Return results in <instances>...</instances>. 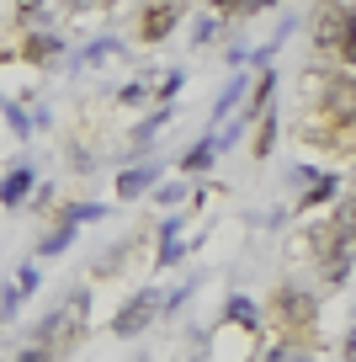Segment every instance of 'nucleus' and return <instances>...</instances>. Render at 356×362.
<instances>
[{"instance_id":"obj_1","label":"nucleus","mask_w":356,"mask_h":362,"mask_svg":"<svg viewBox=\"0 0 356 362\" xmlns=\"http://www.w3.org/2000/svg\"><path fill=\"white\" fill-rule=\"evenodd\" d=\"M85 315H90V288H75L69 304L48 309V315L32 325V341H37V346H48V351H69L80 336H85Z\"/></svg>"},{"instance_id":"obj_2","label":"nucleus","mask_w":356,"mask_h":362,"mask_svg":"<svg viewBox=\"0 0 356 362\" xmlns=\"http://www.w3.org/2000/svg\"><path fill=\"white\" fill-rule=\"evenodd\" d=\"M351 22H356V11L345 0H319V11H314V48L319 54H340Z\"/></svg>"},{"instance_id":"obj_3","label":"nucleus","mask_w":356,"mask_h":362,"mask_svg":"<svg viewBox=\"0 0 356 362\" xmlns=\"http://www.w3.org/2000/svg\"><path fill=\"white\" fill-rule=\"evenodd\" d=\"M309 245H314V261H319V277H324V283H340L345 272H351V256H356V250L345 245V240L335 235L330 224H319V229H314V235H309Z\"/></svg>"},{"instance_id":"obj_4","label":"nucleus","mask_w":356,"mask_h":362,"mask_svg":"<svg viewBox=\"0 0 356 362\" xmlns=\"http://www.w3.org/2000/svg\"><path fill=\"white\" fill-rule=\"evenodd\" d=\"M271 309H277V325L282 330H309L314 320H319V298L309 293V288H277V298H271Z\"/></svg>"},{"instance_id":"obj_5","label":"nucleus","mask_w":356,"mask_h":362,"mask_svg":"<svg viewBox=\"0 0 356 362\" xmlns=\"http://www.w3.org/2000/svg\"><path fill=\"white\" fill-rule=\"evenodd\" d=\"M155 315H160V293H155V288H138V293L128 298V304L117 309V315H112V336H123V341L144 336Z\"/></svg>"},{"instance_id":"obj_6","label":"nucleus","mask_w":356,"mask_h":362,"mask_svg":"<svg viewBox=\"0 0 356 362\" xmlns=\"http://www.w3.org/2000/svg\"><path fill=\"white\" fill-rule=\"evenodd\" d=\"M319 107L335 117V123L356 128V80H351V75H330V80L319 86Z\"/></svg>"},{"instance_id":"obj_7","label":"nucleus","mask_w":356,"mask_h":362,"mask_svg":"<svg viewBox=\"0 0 356 362\" xmlns=\"http://www.w3.org/2000/svg\"><path fill=\"white\" fill-rule=\"evenodd\" d=\"M176 22H181V0H149V6H144V37H149V43L170 37Z\"/></svg>"},{"instance_id":"obj_8","label":"nucleus","mask_w":356,"mask_h":362,"mask_svg":"<svg viewBox=\"0 0 356 362\" xmlns=\"http://www.w3.org/2000/svg\"><path fill=\"white\" fill-rule=\"evenodd\" d=\"M32 181H37V170H32V165L6 170V176H0V208H22V203H27V192H32Z\"/></svg>"},{"instance_id":"obj_9","label":"nucleus","mask_w":356,"mask_h":362,"mask_svg":"<svg viewBox=\"0 0 356 362\" xmlns=\"http://www.w3.org/2000/svg\"><path fill=\"white\" fill-rule=\"evenodd\" d=\"M155 181H160V165H155V160H149V165H134V170H123V176H117V197H123V203H134V197H144Z\"/></svg>"},{"instance_id":"obj_10","label":"nucleus","mask_w":356,"mask_h":362,"mask_svg":"<svg viewBox=\"0 0 356 362\" xmlns=\"http://www.w3.org/2000/svg\"><path fill=\"white\" fill-rule=\"evenodd\" d=\"M213 155H218V134H213V139H197V144L181 155V170H186V176H191V170H208Z\"/></svg>"},{"instance_id":"obj_11","label":"nucleus","mask_w":356,"mask_h":362,"mask_svg":"<svg viewBox=\"0 0 356 362\" xmlns=\"http://www.w3.org/2000/svg\"><path fill=\"white\" fill-rule=\"evenodd\" d=\"M229 320H234L239 330H261V309L250 304L245 293H234V298H229Z\"/></svg>"},{"instance_id":"obj_12","label":"nucleus","mask_w":356,"mask_h":362,"mask_svg":"<svg viewBox=\"0 0 356 362\" xmlns=\"http://www.w3.org/2000/svg\"><path fill=\"white\" fill-rule=\"evenodd\" d=\"M256 123H261V128H256V160H266L271 149H277V112L266 107V112H261Z\"/></svg>"},{"instance_id":"obj_13","label":"nucleus","mask_w":356,"mask_h":362,"mask_svg":"<svg viewBox=\"0 0 356 362\" xmlns=\"http://www.w3.org/2000/svg\"><path fill=\"white\" fill-rule=\"evenodd\" d=\"M330 229H335V235H340V240H345V245H351V250H356V197H351V203H340V208H335V218H330Z\"/></svg>"},{"instance_id":"obj_14","label":"nucleus","mask_w":356,"mask_h":362,"mask_svg":"<svg viewBox=\"0 0 356 362\" xmlns=\"http://www.w3.org/2000/svg\"><path fill=\"white\" fill-rule=\"evenodd\" d=\"M266 362H314V351L303 346L298 336H287V341H277V346L266 351Z\"/></svg>"},{"instance_id":"obj_15","label":"nucleus","mask_w":356,"mask_h":362,"mask_svg":"<svg viewBox=\"0 0 356 362\" xmlns=\"http://www.w3.org/2000/svg\"><path fill=\"white\" fill-rule=\"evenodd\" d=\"M101 214H107V203H69L64 214H59V224L75 229V224H90V218H101Z\"/></svg>"},{"instance_id":"obj_16","label":"nucleus","mask_w":356,"mask_h":362,"mask_svg":"<svg viewBox=\"0 0 356 362\" xmlns=\"http://www.w3.org/2000/svg\"><path fill=\"white\" fill-rule=\"evenodd\" d=\"M245 90H250V75H234L229 86H223V96L213 102V117H223V112H229L234 102H239V96H245Z\"/></svg>"},{"instance_id":"obj_17","label":"nucleus","mask_w":356,"mask_h":362,"mask_svg":"<svg viewBox=\"0 0 356 362\" xmlns=\"http://www.w3.org/2000/svg\"><path fill=\"white\" fill-rule=\"evenodd\" d=\"M335 192H340V181H335V176H319V181L309 187V197H303V208H319V203H330Z\"/></svg>"},{"instance_id":"obj_18","label":"nucleus","mask_w":356,"mask_h":362,"mask_svg":"<svg viewBox=\"0 0 356 362\" xmlns=\"http://www.w3.org/2000/svg\"><path fill=\"white\" fill-rule=\"evenodd\" d=\"M69 245H75V229H69V224H59V229H54V235H48L37 250H43V256H64Z\"/></svg>"},{"instance_id":"obj_19","label":"nucleus","mask_w":356,"mask_h":362,"mask_svg":"<svg viewBox=\"0 0 356 362\" xmlns=\"http://www.w3.org/2000/svg\"><path fill=\"white\" fill-rule=\"evenodd\" d=\"M59 48H64V37H48V33L27 37V59H48V54H59Z\"/></svg>"},{"instance_id":"obj_20","label":"nucleus","mask_w":356,"mask_h":362,"mask_svg":"<svg viewBox=\"0 0 356 362\" xmlns=\"http://www.w3.org/2000/svg\"><path fill=\"white\" fill-rule=\"evenodd\" d=\"M165 123H170V107H155V112H149L144 123L134 128V139H138V144H144V139H155V134H160V128H165Z\"/></svg>"},{"instance_id":"obj_21","label":"nucleus","mask_w":356,"mask_h":362,"mask_svg":"<svg viewBox=\"0 0 356 362\" xmlns=\"http://www.w3.org/2000/svg\"><path fill=\"white\" fill-rule=\"evenodd\" d=\"M43 11H48V0H16V22H22V27H37Z\"/></svg>"},{"instance_id":"obj_22","label":"nucleus","mask_w":356,"mask_h":362,"mask_svg":"<svg viewBox=\"0 0 356 362\" xmlns=\"http://www.w3.org/2000/svg\"><path fill=\"white\" fill-rule=\"evenodd\" d=\"M6 123H11V134H16V139L32 134V112H22V107H6Z\"/></svg>"},{"instance_id":"obj_23","label":"nucleus","mask_w":356,"mask_h":362,"mask_svg":"<svg viewBox=\"0 0 356 362\" xmlns=\"http://www.w3.org/2000/svg\"><path fill=\"white\" fill-rule=\"evenodd\" d=\"M11 288H16L22 298H27V293H37V267H32V261H27V267H22V272L11 277Z\"/></svg>"},{"instance_id":"obj_24","label":"nucleus","mask_w":356,"mask_h":362,"mask_svg":"<svg viewBox=\"0 0 356 362\" xmlns=\"http://www.w3.org/2000/svg\"><path fill=\"white\" fill-rule=\"evenodd\" d=\"M54 357H59V351H48V346H37V341H27V346L16 351L11 362H54Z\"/></svg>"},{"instance_id":"obj_25","label":"nucleus","mask_w":356,"mask_h":362,"mask_svg":"<svg viewBox=\"0 0 356 362\" xmlns=\"http://www.w3.org/2000/svg\"><path fill=\"white\" fill-rule=\"evenodd\" d=\"M181 256H186V245H181V240H165V245H160V256H155V267H176Z\"/></svg>"},{"instance_id":"obj_26","label":"nucleus","mask_w":356,"mask_h":362,"mask_svg":"<svg viewBox=\"0 0 356 362\" xmlns=\"http://www.w3.org/2000/svg\"><path fill=\"white\" fill-rule=\"evenodd\" d=\"M213 37H218V16H202L197 33H191V43H213Z\"/></svg>"},{"instance_id":"obj_27","label":"nucleus","mask_w":356,"mask_h":362,"mask_svg":"<svg viewBox=\"0 0 356 362\" xmlns=\"http://www.w3.org/2000/svg\"><path fill=\"white\" fill-rule=\"evenodd\" d=\"M213 11H218V16H245L250 0H213Z\"/></svg>"},{"instance_id":"obj_28","label":"nucleus","mask_w":356,"mask_h":362,"mask_svg":"<svg viewBox=\"0 0 356 362\" xmlns=\"http://www.w3.org/2000/svg\"><path fill=\"white\" fill-rule=\"evenodd\" d=\"M112 48H117V43H112V37H96V43H90V48H85V54H80V64H90V59H101V54H112Z\"/></svg>"},{"instance_id":"obj_29","label":"nucleus","mask_w":356,"mask_h":362,"mask_svg":"<svg viewBox=\"0 0 356 362\" xmlns=\"http://www.w3.org/2000/svg\"><path fill=\"white\" fill-rule=\"evenodd\" d=\"M176 90H181V69H165V80H160V96H165V102H170Z\"/></svg>"},{"instance_id":"obj_30","label":"nucleus","mask_w":356,"mask_h":362,"mask_svg":"<svg viewBox=\"0 0 356 362\" xmlns=\"http://www.w3.org/2000/svg\"><path fill=\"white\" fill-rule=\"evenodd\" d=\"M186 197V181H170V187H160V203H181Z\"/></svg>"},{"instance_id":"obj_31","label":"nucleus","mask_w":356,"mask_h":362,"mask_svg":"<svg viewBox=\"0 0 356 362\" xmlns=\"http://www.w3.org/2000/svg\"><path fill=\"white\" fill-rule=\"evenodd\" d=\"M149 96V80H134V86H123V102H144Z\"/></svg>"}]
</instances>
